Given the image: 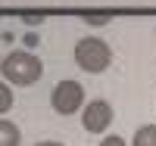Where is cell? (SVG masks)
Masks as SVG:
<instances>
[{
    "label": "cell",
    "mask_w": 156,
    "mask_h": 146,
    "mask_svg": "<svg viewBox=\"0 0 156 146\" xmlns=\"http://www.w3.org/2000/svg\"><path fill=\"white\" fill-rule=\"evenodd\" d=\"M75 62H78V69H81V72L100 75V72L109 69L112 50H109V44L103 41V37H81V41L75 44Z\"/></svg>",
    "instance_id": "cell-2"
},
{
    "label": "cell",
    "mask_w": 156,
    "mask_h": 146,
    "mask_svg": "<svg viewBox=\"0 0 156 146\" xmlns=\"http://www.w3.org/2000/svg\"><path fill=\"white\" fill-rule=\"evenodd\" d=\"M34 146H62L59 140H44V143H34Z\"/></svg>",
    "instance_id": "cell-9"
},
{
    "label": "cell",
    "mask_w": 156,
    "mask_h": 146,
    "mask_svg": "<svg viewBox=\"0 0 156 146\" xmlns=\"http://www.w3.org/2000/svg\"><path fill=\"white\" fill-rule=\"evenodd\" d=\"M81 124H84L87 134H106L109 124H112V106L106 100H90V103H84Z\"/></svg>",
    "instance_id": "cell-4"
},
{
    "label": "cell",
    "mask_w": 156,
    "mask_h": 146,
    "mask_svg": "<svg viewBox=\"0 0 156 146\" xmlns=\"http://www.w3.org/2000/svg\"><path fill=\"white\" fill-rule=\"evenodd\" d=\"M50 106H53V112H59V115H75L78 109H84V87L78 81H59L53 87Z\"/></svg>",
    "instance_id": "cell-3"
},
{
    "label": "cell",
    "mask_w": 156,
    "mask_h": 146,
    "mask_svg": "<svg viewBox=\"0 0 156 146\" xmlns=\"http://www.w3.org/2000/svg\"><path fill=\"white\" fill-rule=\"evenodd\" d=\"M0 72H3V78H6L9 84L28 87V84H34L37 78H41L44 65H41V59H37L34 53H28V50H12V53H6V59L0 62Z\"/></svg>",
    "instance_id": "cell-1"
},
{
    "label": "cell",
    "mask_w": 156,
    "mask_h": 146,
    "mask_svg": "<svg viewBox=\"0 0 156 146\" xmlns=\"http://www.w3.org/2000/svg\"><path fill=\"white\" fill-rule=\"evenodd\" d=\"M22 143V131L19 124L6 121V118H0V146H19Z\"/></svg>",
    "instance_id": "cell-5"
},
{
    "label": "cell",
    "mask_w": 156,
    "mask_h": 146,
    "mask_svg": "<svg viewBox=\"0 0 156 146\" xmlns=\"http://www.w3.org/2000/svg\"><path fill=\"white\" fill-rule=\"evenodd\" d=\"M131 146H156V124H140L131 137Z\"/></svg>",
    "instance_id": "cell-6"
},
{
    "label": "cell",
    "mask_w": 156,
    "mask_h": 146,
    "mask_svg": "<svg viewBox=\"0 0 156 146\" xmlns=\"http://www.w3.org/2000/svg\"><path fill=\"white\" fill-rule=\"evenodd\" d=\"M100 146H125V140H122V137H115V134H109V137H103V140H100Z\"/></svg>",
    "instance_id": "cell-8"
},
{
    "label": "cell",
    "mask_w": 156,
    "mask_h": 146,
    "mask_svg": "<svg viewBox=\"0 0 156 146\" xmlns=\"http://www.w3.org/2000/svg\"><path fill=\"white\" fill-rule=\"evenodd\" d=\"M9 106H12V90H9L3 81H0V115L9 112Z\"/></svg>",
    "instance_id": "cell-7"
}]
</instances>
